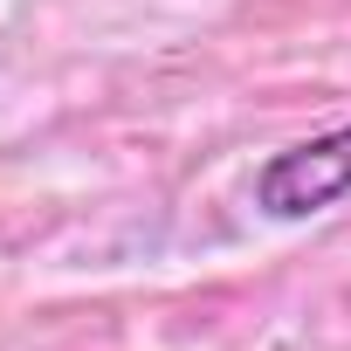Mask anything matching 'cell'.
<instances>
[{
	"label": "cell",
	"instance_id": "cell-1",
	"mask_svg": "<svg viewBox=\"0 0 351 351\" xmlns=\"http://www.w3.org/2000/svg\"><path fill=\"white\" fill-rule=\"evenodd\" d=\"M337 200H351V124L317 131L303 145H282L255 172V207L269 221H310Z\"/></svg>",
	"mask_w": 351,
	"mask_h": 351
}]
</instances>
